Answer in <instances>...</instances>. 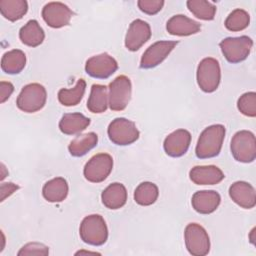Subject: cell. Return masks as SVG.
<instances>
[{"mask_svg": "<svg viewBox=\"0 0 256 256\" xmlns=\"http://www.w3.org/2000/svg\"><path fill=\"white\" fill-rule=\"evenodd\" d=\"M224 137L225 127L222 124H214L205 128L196 145V156L200 159L216 157L221 151Z\"/></svg>", "mask_w": 256, "mask_h": 256, "instance_id": "cell-1", "label": "cell"}, {"mask_svg": "<svg viewBox=\"0 0 256 256\" xmlns=\"http://www.w3.org/2000/svg\"><path fill=\"white\" fill-rule=\"evenodd\" d=\"M80 238L92 246L103 245L108 238V229L103 217L99 214L86 216L79 228Z\"/></svg>", "mask_w": 256, "mask_h": 256, "instance_id": "cell-2", "label": "cell"}, {"mask_svg": "<svg viewBox=\"0 0 256 256\" xmlns=\"http://www.w3.org/2000/svg\"><path fill=\"white\" fill-rule=\"evenodd\" d=\"M47 99V92L43 85L30 83L24 86L19 93L16 104L17 107L26 113H34L41 110Z\"/></svg>", "mask_w": 256, "mask_h": 256, "instance_id": "cell-3", "label": "cell"}, {"mask_svg": "<svg viewBox=\"0 0 256 256\" xmlns=\"http://www.w3.org/2000/svg\"><path fill=\"white\" fill-rule=\"evenodd\" d=\"M231 154L235 160L242 163H251L256 157V140L252 132L241 130L234 134L230 144Z\"/></svg>", "mask_w": 256, "mask_h": 256, "instance_id": "cell-4", "label": "cell"}, {"mask_svg": "<svg viewBox=\"0 0 256 256\" xmlns=\"http://www.w3.org/2000/svg\"><path fill=\"white\" fill-rule=\"evenodd\" d=\"M221 80L219 62L212 57L204 58L197 67V83L200 89L206 93L214 92Z\"/></svg>", "mask_w": 256, "mask_h": 256, "instance_id": "cell-5", "label": "cell"}, {"mask_svg": "<svg viewBox=\"0 0 256 256\" xmlns=\"http://www.w3.org/2000/svg\"><path fill=\"white\" fill-rule=\"evenodd\" d=\"M221 51L230 63H239L245 60L253 46V41L248 36L240 37H227L219 44Z\"/></svg>", "mask_w": 256, "mask_h": 256, "instance_id": "cell-6", "label": "cell"}, {"mask_svg": "<svg viewBox=\"0 0 256 256\" xmlns=\"http://www.w3.org/2000/svg\"><path fill=\"white\" fill-rule=\"evenodd\" d=\"M108 137L116 145L126 146L139 138V131L135 123L126 118H116L108 126Z\"/></svg>", "mask_w": 256, "mask_h": 256, "instance_id": "cell-7", "label": "cell"}, {"mask_svg": "<svg viewBox=\"0 0 256 256\" xmlns=\"http://www.w3.org/2000/svg\"><path fill=\"white\" fill-rule=\"evenodd\" d=\"M108 89V105L110 109L113 111L124 110L131 99L132 85L130 79L125 75H120L109 84Z\"/></svg>", "mask_w": 256, "mask_h": 256, "instance_id": "cell-8", "label": "cell"}, {"mask_svg": "<svg viewBox=\"0 0 256 256\" xmlns=\"http://www.w3.org/2000/svg\"><path fill=\"white\" fill-rule=\"evenodd\" d=\"M185 246L194 256H204L209 253L210 239L206 230L197 223H190L184 231Z\"/></svg>", "mask_w": 256, "mask_h": 256, "instance_id": "cell-9", "label": "cell"}, {"mask_svg": "<svg viewBox=\"0 0 256 256\" xmlns=\"http://www.w3.org/2000/svg\"><path fill=\"white\" fill-rule=\"evenodd\" d=\"M113 168V159L107 153H99L94 155L85 164L83 174L86 180L92 183H100L104 181Z\"/></svg>", "mask_w": 256, "mask_h": 256, "instance_id": "cell-10", "label": "cell"}, {"mask_svg": "<svg viewBox=\"0 0 256 256\" xmlns=\"http://www.w3.org/2000/svg\"><path fill=\"white\" fill-rule=\"evenodd\" d=\"M118 69L117 61L107 53L92 56L86 61V73L97 79H106L116 72Z\"/></svg>", "mask_w": 256, "mask_h": 256, "instance_id": "cell-11", "label": "cell"}, {"mask_svg": "<svg viewBox=\"0 0 256 256\" xmlns=\"http://www.w3.org/2000/svg\"><path fill=\"white\" fill-rule=\"evenodd\" d=\"M177 44V41H157L153 43L143 53L140 60V67L142 69H150L158 66Z\"/></svg>", "mask_w": 256, "mask_h": 256, "instance_id": "cell-12", "label": "cell"}, {"mask_svg": "<svg viewBox=\"0 0 256 256\" xmlns=\"http://www.w3.org/2000/svg\"><path fill=\"white\" fill-rule=\"evenodd\" d=\"M72 16V10L61 2H49L42 9L44 21L52 28H61L68 25Z\"/></svg>", "mask_w": 256, "mask_h": 256, "instance_id": "cell-13", "label": "cell"}, {"mask_svg": "<svg viewBox=\"0 0 256 256\" xmlns=\"http://www.w3.org/2000/svg\"><path fill=\"white\" fill-rule=\"evenodd\" d=\"M151 37L150 25L141 19H136L131 22L126 36L125 46L129 51H137Z\"/></svg>", "mask_w": 256, "mask_h": 256, "instance_id": "cell-14", "label": "cell"}, {"mask_svg": "<svg viewBox=\"0 0 256 256\" xmlns=\"http://www.w3.org/2000/svg\"><path fill=\"white\" fill-rule=\"evenodd\" d=\"M191 142V134L185 129H177L170 133L164 140L163 148L165 153L170 157L183 156Z\"/></svg>", "mask_w": 256, "mask_h": 256, "instance_id": "cell-15", "label": "cell"}, {"mask_svg": "<svg viewBox=\"0 0 256 256\" xmlns=\"http://www.w3.org/2000/svg\"><path fill=\"white\" fill-rule=\"evenodd\" d=\"M229 196L237 205L244 209H251L256 205L255 189L248 182H234L229 188Z\"/></svg>", "mask_w": 256, "mask_h": 256, "instance_id": "cell-16", "label": "cell"}, {"mask_svg": "<svg viewBox=\"0 0 256 256\" xmlns=\"http://www.w3.org/2000/svg\"><path fill=\"white\" fill-rule=\"evenodd\" d=\"M191 181L197 185H215L224 179V173L214 165L195 166L189 172Z\"/></svg>", "mask_w": 256, "mask_h": 256, "instance_id": "cell-17", "label": "cell"}, {"mask_svg": "<svg viewBox=\"0 0 256 256\" xmlns=\"http://www.w3.org/2000/svg\"><path fill=\"white\" fill-rule=\"evenodd\" d=\"M221 201L218 192L214 190H202L193 194L191 204L194 210L200 214H210L214 212Z\"/></svg>", "mask_w": 256, "mask_h": 256, "instance_id": "cell-18", "label": "cell"}, {"mask_svg": "<svg viewBox=\"0 0 256 256\" xmlns=\"http://www.w3.org/2000/svg\"><path fill=\"white\" fill-rule=\"evenodd\" d=\"M166 29L169 34L175 36H189L200 31V23L192 20L191 18L177 14L172 16L166 24Z\"/></svg>", "mask_w": 256, "mask_h": 256, "instance_id": "cell-19", "label": "cell"}, {"mask_svg": "<svg viewBox=\"0 0 256 256\" xmlns=\"http://www.w3.org/2000/svg\"><path fill=\"white\" fill-rule=\"evenodd\" d=\"M102 203L108 209L116 210L123 207L127 201V191L123 184L115 182L104 189L101 194Z\"/></svg>", "mask_w": 256, "mask_h": 256, "instance_id": "cell-20", "label": "cell"}, {"mask_svg": "<svg viewBox=\"0 0 256 256\" xmlns=\"http://www.w3.org/2000/svg\"><path fill=\"white\" fill-rule=\"evenodd\" d=\"M90 124V119L81 113H66L59 121V129L66 135H75L84 131Z\"/></svg>", "mask_w": 256, "mask_h": 256, "instance_id": "cell-21", "label": "cell"}, {"mask_svg": "<svg viewBox=\"0 0 256 256\" xmlns=\"http://www.w3.org/2000/svg\"><path fill=\"white\" fill-rule=\"evenodd\" d=\"M68 183L62 177H56L47 181L42 189L43 197L48 202H62L68 195Z\"/></svg>", "mask_w": 256, "mask_h": 256, "instance_id": "cell-22", "label": "cell"}, {"mask_svg": "<svg viewBox=\"0 0 256 256\" xmlns=\"http://www.w3.org/2000/svg\"><path fill=\"white\" fill-rule=\"evenodd\" d=\"M21 42L29 47H37L44 41L45 33L36 20H29L19 31Z\"/></svg>", "mask_w": 256, "mask_h": 256, "instance_id": "cell-23", "label": "cell"}, {"mask_svg": "<svg viewBox=\"0 0 256 256\" xmlns=\"http://www.w3.org/2000/svg\"><path fill=\"white\" fill-rule=\"evenodd\" d=\"M108 107V89L105 85L93 84L87 101V108L92 113H103Z\"/></svg>", "mask_w": 256, "mask_h": 256, "instance_id": "cell-24", "label": "cell"}, {"mask_svg": "<svg viewBox=\"0 0 256 256\" xmlns=\"http://www.w3.org/2000/svg\"><path fill=\"white\" fill-rule=\"evenodd\" d=\"M26 65V55L22 50L13 49L6 52L1 59V68L7 74H18Z\"/></svg>", "mask_w": 256, "mask_h": 256, "instance_id": "cell-25", "label": "cell"}, {"mask_svg": "<svg viewBox=\"0 0 256 256\" xmlns=\"http://www.w3.org/2000/svg\"><path fill=\"white\" fill-rule=\"evenodd\" d=\"M98 142V136L94 132L82 134L73 139L69 146V153L74 157H82L93 149Z\"/></svg>", "mask_w": 256, "mask_h": 256, "instance_id": "cell-26", "label": "cell"}, {"mask_svg": "<svg viewBox=\"0 0 256 256\" xmlns=\"http://www.w3.org/2000/svg\"><path fill=\"white\" fill-rule=\"evenodd\" d=\"M28 10V4L25 0H1L0 12L2 16L9 21L21 19Z\"/></svg>", "mask_w": 256, "mask_h": 256, "instance_id": "cell-27", "label": "cell"}, {"mask_svg": "<svg viewBox=\"0 0 256 256\" xmlns=\"http://www.w3.org/2000/svg\"><path fill=\"white\" fill-rule=\"evenodd\" d=\"M86 88L84 79H78L76 85L71 89H60L58 92V100L64 106H75L83 98Z\"/></svg>", "mask_w": 256, "mask_h": 256, "instance_id": "cell-28", "label": "cell"}, {"mask_svg": "<svg viewBox=\"0 0 256 256\" xmlns=\"http://www.w3.org/2000/svg\"><path fill=\"white\" fill-rule=\"evenodd\" d=\"M158 195L159 190L156 184L152 182H142L134 191V200L141 206H149L155 203Z\"/></svg>", "mask_w": 256, "mask_h": 256, "instance_id": "cell-29", "label": "cell"}, {"mask_svg": "<svg viewBox=\"0 0 256 256\" xmlns=\"http://www.w3.org/2000/svg\"><path fill=\"white\" fill-rule=\"evenodd\" d=\"M186 5L189 11L201 20H213L216 14V7L205 0H188Z\"/></svg>", "mask_w": 256, "mask_h": 256, "instance_id": "cell-30", "label": "cell"}, {"mask_svg": "<svg viewBox=\"0 0 256 256\" xmlns=\"http://www.w3.org/2000/svg\"><path fill=\"white\" fill-rule=\"evenodd\" d=\"M250 23V16L247 11L243 9L233 10L225 20V27L232 32L244 30Z\"/></svg>", "mask_w": 256, "mask_h": 256, "instance_id": "cell-31", "label": "cell"}, {"mask_svg": "<svg viewBox=\"0 0 256 256\" xmlns=\"http://www.w3.org/2000/svg\"><path fill=\"white\" fill-rule=\"evenodd\" d=\"M238 110L245 116L255 117L256 116V93L247 92L244 93L237 102Z\"/></svg>", "mask_w": 256, "mask_h": 256, "instance_id": "cell-32", "label": "cell"}, {"mask_svg": "<svg viewBox=\"0 0 256 256\" xmlns=\"http://www.w3.org/2000/svg\"><path fill=\"white\" fill-rule=\"evenodd\" d=\"M19 256L22 255H48L49 249L46 245L39 242H30L25 244L17 253Z\"/></svg>", "mask_w": 256, "mask_h": 256, "instance_id": "cell-33", "label": "cell"}, {"mask_svg": "<svg viewBox=\"0 0 256 256\" xmlns=\"http://www.w3.org/2000/svg\"><path fill=\"white\" fill-rule=\"evenodd\" d=\"M137 5L142 12L148 15H154V14H157L162 9L164 5V1L163 0H139L137 2Z\"/></svg>", "mask_w": 256, "mask_h": 256, "instance_id": "cell-34", "label": "cell"}, {"mask_svg": "<svg viewBox=\"0 0 256 256\" xmlns=\"http://www.w3.org/2000/svg\"><path fill=\"white\" fill-rule=\"evenodd\" d=\"M13 91H14V86L12 85V83L1 81L0 82V102L4 103L7 99H9Z\"/></svg>", "mask_w": 256, "mask_h": 256, "instance_id": "cell-35", "label": "cell"}, {"mask_svg": "<svg viewBox=\"0 0 256 256\" xmlns=\"http://www.w3.org/2000/svg\"><path fill=\"white\" fill-rule=\"evenodd\" d=\"M19 188L18 185L11 183V182H7V183H2L0 186V201H4L7 197H9L10 195H12L17 189Z\"/></svg>", "mask_w": 256, "mask_h": 256, "instance_id": "cell-36", "label": "cell"}, {"mask_svg": "<svg viewBox=\"0 0 256 256\" xmlns=\"http://www.w3.org/2000/svg\"><path fill=\"white\" fill-rule=\"evenodd\" d=\"M1 171H2V173H1V177H0V179H1V180H3V179L8 175V172H6V168H5V166H4V164H3V163H1Z\"/></svg>", "mask_w": 256, "mask_h": 256, "instance_id": "cell-37", "label": "cell"}, {"mask_svg": "<svg viewBox=\"0 0 256 256\" xmlns=\"http://www.w3.org/2000/svg\"><path fill=\"white\" fill-rule=\"evenodd\" d=\"M81 254H100V253L91 252V251H84V250H81V251H78V252L75 253V255H81Z\"/></svg>", "mask_w": 256, "mask_h": 256, "instance_id": "cell-38", "label": "cell"}, {"mask_svg": "<svg viewBox=\"0 0 256 256\" xmlns=\"http://www.w3.org/2000/svg\"><path fill=\"white\" fill-rule=\"evenodd\" d=\"M254 233H255V228H253V229L251 230V232H250V236H249V238H250V241H251V243H252V244H255Z\"/></svg>", "mask_w": 256, "mask_h": 256, "instance_id": "cell-39", "label": "cell"}]
</instances>
